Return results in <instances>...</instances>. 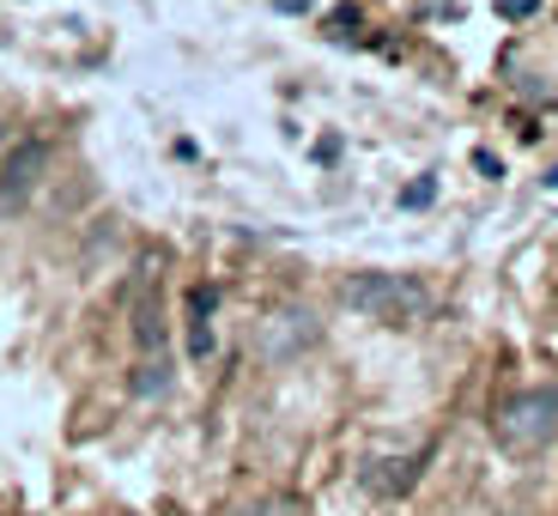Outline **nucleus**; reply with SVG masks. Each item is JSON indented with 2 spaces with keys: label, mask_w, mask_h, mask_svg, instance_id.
<instances>
[{
  "label": "nucleus",
  "mask_w": 558,
  "mask_h": 516,
  "mask_svg": "<svg viewBox=\"0 0 558 516\" xmlns=\"http://www.w3.org/2000/svg\"><path fill=\"white\" fill-rule=\"evenodd\" d=\"M340 298H347L359 316L383 322V328H413V322H425V310H432L425 279H413V274H352L347 286H340Z\"/></svg>",
  "instance_id": "f257e3e1"
},
{
  "label": "nucleus",
  "mask_w": 558,
  "mask_h": 516,
  "mask_svg": "<svg viewBox=\"0 0 558 516\" xmlns=\"http://www.w3.org/2000/svg\"><path fill=\"white\" fill-rule=\"evenodd\" d=\"M492 437L504 456H541L546 444H558V383L510 395L492 419Z\"/></svg>",
  "instance_id": "f03ea898"
},
{
  "label": "nucleus",
  "mask_w": 558,
  "mask_h": 516,
  "mask_svg": "<svg viewBox=\"0 0 558 516\" xmlns=\"http://www.w3.org/2000/svg\"><path fill=\"white\" fill-rule=\"evenodd\" d=\"M316 316H310V310H279V316H267L262 322V359H298V352L304 347H316Z\"/></svg>",
  "instance_id": "7ed1b4c3"
},
{
  "label": "nucleus",
  "mask_w": 558,
  "mask_h": 516,
  "mask_svg": "<svg viewBox=\"0 0 558 516\" xmlns=\"http://www.w3.org/2000/svg\"><path fill=\"white\" fill-rule=\"evenodd\" d=\"M49 146L43 140H25V146H13L7 153V165H0V207H13V201H25L31 189L43 182V170H49Z\"/></svg>",
  "instance_id": "20e7f679"
},
{
  "label": "nucleus",
  "mask_w": 558,
  "mask_h": 516,
  "mask_svg": "<svg viewBox=\"0 0 558 516\" xmlns=\"http://www.w3.org/2000/svg\"><path fill=\"white\" fill-rule=\"evenodd\" d=\"M418 468H425L418 456H383V461H371V468H364V487L377 492V499H401V492H413Z\"/></svg>",
  "instance_id": "39448f33"
},
{
  "label": "nucleus",
  "mask_w": 558,
  "mask_h": 516,
  "mask_svg": "<svg viewBox=\"0 0 558 516\" xmlns=\"http://www.w3.org/2000/svg\"><path fill=\"white\" fill-rule=\"evenodd\" d=\"M134 340H140L146 352H153V347H165V316H158V304H153V298H140V310H134Z\"/></svg>",
  "instance_id": "423d86ee"
},
{
  "label": "nucleus",
  "mask_w": 558,
  "mask_h": 516,
  "mask_svg": "<svg viewBox=\"0 0 558 516\" xmlns=\"http://www.w3.org/2000/svg\"><path fill=\"white\" fill-rule=\"evenodd\" d=\"M165 389H170V359L158 352V359H146L134 371V395H165Z\"/></svg>",
  "instance_id": "0eeeda50"
},
{
  "label": "nucleus",
  "mask_w": 558,
  "mask_h": 516,
  "mask_svg": "<svg viewBox=\"0 0 558 516\" xmlns=\"http://www.w3.org/2000/svg\"><path fill=\"white\" fill-rule=\"evenodd\" d=\"M432 201H437V182L425 177V182H413V189L401 195V207H432Z\"/></svg>",
  "instance_id": "6e6552de"
},
{
  "label": "nucleus",
  "mask_w": 558,
  "mask_h": 516,
  "mask_svg": "<svg viewBox=\"0 0 558 516\" xmlns=\"http://www.w3.org/2000/svg\"><path fill=\"white\" fill-rule=\"evenodd\" d=\"M541 0H498V19H534Z\"/></svg>",
  "instance_id": "1a4fd4ad"
},
{
  "label": "nucleus",
  "mask_w": 558,
  "mask_h": 516,
  "mask_svg": "<svg viewBox=\"0 0 558 516\" xmlns=\"http://www.w3.org/2000/svg\"><path fill=\"white\" fill-rule=\"evenodd\" d=\"M328 31H335V37H352V31H359V7H340V13L328 19Z\"/></svg>",
  "instance_id": "9d476101"
}]
</instances>
